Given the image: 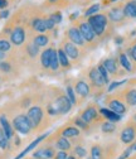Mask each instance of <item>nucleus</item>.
Wrapping results in <instances>:
<instances>
[{
	"label": "nucleus",
	"mask_w": 136,
	"mask_h": 159,
	"mask_svg": "<svg viewBox=\"0 0 136 159\" xmlns=\"http://www.w3.org/2000/svg\"><path fill=\"white\" fill-rule=\"evenodd\" d=\"M32 41L38 46V47H47L50 42L49 35H47L46 33H35L32 38Z\"/></svg>",
	"instance_id": "b1692460"
},
{
	"label": "nucleus",
	"mask_w": 136,
	"mask_h": 159,
	"mask_svg": "<svg viewBox=\"0 0 136 159\" xmlns=\"http://www.w3.org/2000/svg\"><path fill=\"white\" fill-rule=\"evenodd\" d=\"M49 16L53 19L55 24H59V23L62 22V19H63V15H62L61 10H55V11L50 13V14H49Z\"/></svg>",
	"instance_id": "ea45409f"
},
{
	"label": "nucleus",
	"mask_w": 136,
	"mask_h": 159,
	"mask_svg": "<svg viewBox=\"0 0 136 159\" xmlns=\"http://www.w3.org/2000/svg\"><path fill=\"white\" fill-rule=\"evenodd\" d=\"M100 114L106 119V120H110V121H113V123H119V121H121V119H122L121 115L116 114L115 111L110 110L108 107H101L100 109Z\"/></svg>",
	"instance_id": "4be33fe9"
},
{
	"label": "nucleus",
	"mask_w": 136,
	"mask_h": 159,
	"mask_svg": "<svg viewBox=\"0 0 136 159\" xmlns=\"http://www.w3.org/2000/svg\"><path fill=\"white\" fill-rule=\"evenodd\" d=\"M105 104L110 110L115 111L116 114H119L121 116L125 115L127 112V109H129V106L125 104L124 98L121 97V95L119 92H116V93L110 92V95L106 96V98H105Z\"/></svg>",
	"instance_id": "39448f33"
},
{
	"label": "nucleus",
	"mask_w": 136,
	"mask_h": 159,
	"mask_svg": "<svg viewBox=\"0 0 136 159\" xmlns=\"http://www.w3.org/2000/svg\"><path fill=\"white\" fill-rule=\"evenodd\" d=\"M5 56H7V53L0 52V61H3V59H5Z\"/></svg>",
	"instance_id": "3c124183"
},
{
	"label": "nucleus",
	"mask_w": 136,
	"mask_h": 159,
	"mask_svg": "<svg viewBox=\"0 0 136 159\" xmlns=\"http://www.w3.org/2000/svg\"><path fill=\"white\" fill-rule=\"evenodd\" d=\"M102 65L105 66V68L107 70V72H108V75H110V77L111 78H120V77H124L127 72L120 66V63H119V61L116 58H113V57H108V58H106V59H103L102 61Z\"/></svg>",
	"instance_id": "6e6552de"
},
{
	"label": "nucleus",
	"mask_w": 136,
	"mask_h": 159,
	"mask_svg": "<svg viewBox=\"0 0 136 159\" xmlns=\"http://www.w3.org/2000/svg\"><path fill=\"white\" fill-rule=\"evenodd\" d=\"M11 125H13L15 131H18L19 134H23V135H29L32 133V130H33L27 114L15 115L13 117V120H11Z\"/></svg>",
	"instance_id": "0eeeda50"
},
{
	"label": "nucleus",
	"mask_w": 136,
	"mask_h": 159,
	"mask_svg": "<svg viewBox=\"0 0 136 159\" xmlns=\"http://www.w3.org/2000/svg\"><path fill=\"white\" fill-rule=\"evenodd\" d=\"M107 16H108V20L115 25V27H120L124 25L127 20V18L124 13V3L122 0H119L117 3H115L107 11Z\"/></svg>",
	"instance_id": "20e7f679"
},
{
	"label": "nucleus",
	"mask_w": 136,
	"mask_h": 159,
	"mask_svg": "<svg viewBox=\"0 0 136 159\" xmlns=\"http://www.w3.org/2000/svg\"><path fill=\"white\" fill-rule=\"evenodd\" d=\"M59 135L66 136L68 139H74L81 136V129H78L76 125H64L59 130Z\"/></svg>",
	"instance_id": "f3484780"
},
{
	"label": "nucleus",
	"mask_w": 136,
	"mask_h": 159,
	"mask_svg": "<svg viewBox=\"0 0 136 159\" xmlns=\"http://www.w3.org/2000/svg\"><path fill=\"white\" fill-rule=\"evenodd\" d=\"M126 82H127L126 80H122V81H112V82H110V85H108V87H107V92L115 91L117 87H120L121 85H125Z\"/></svg>",
	"instance_id": "58836bf2"
},
{
	"label": "nucleus",
	"mask_w": 136,
	"mask_h": 159,
	"mask_svg": "<svg viewBox=\"0 0 136 159\" xmlns=\"http://www.w3.org/2000/svg\"><path fill=\"white\" fill-rule=\"evenodd\" d=\"M87 159H92V158H91V157H88V158H87Z\"/></svg>",
	"instance_id": "5fc2aeb1"
},
{
	"label": "nucleus",
	"mask_w": 136,
	"mask_h": 159,
	"mask_svg": "<svg viewBox=\"0 0 136 159\" xmlns=\"http://www.w3.org/2000/svg\"><path fill=\"white\" fill-rule=\"evenodd\" d=\"M54 145L58 150H64V152H69L72 149V142L71 139L59 135L57 139H54Z\"/></svg>",
	"instance_id": "412c9836"
},
{
	"label": "nucleus",
	"mask_w": 136,
	"mask_h": 159,
	"mask_svg": "<svg viewBox=\"0 0 136 159\" xmlns=\"http://www.w3.org/2000/svg\"><path fill=\"white\" fill-rule=\"evenodd\" d=\"M126 54L131 59V62L134 63V67L136 70V39L131 42V44L126 48Z\"/></svg>",
	"instance_id": "c756f323"
},
{
	"label": "nucleus",
	"mask_w": 136,
	"mask_h": 159,
	"mask_svg": "<svg viewBox=\"0 0 136 159\" xmlns=\"http://www.w3.org/2000/svg\"><path fill=\"white\" fill-rule=\"evenodd\" d=\"M57 53H58V61H59V66L63 70H69L72 67V62H71V59L68 58V56L64 53V51L62 48H58Z\"/></svg>",
	"instance_id": "393cba45"
},
{
	"label": "nucleus",
	"mask_w": 136,
	"mask_h": 159,
	"mask_svg": "<svg viewBox=\"0 0 136 159\" xmlns=\"http://www.w3.org/2000/svg\"><path fill=\"white\" fill-rule=\"evenodd\" d=\"M67 159H77V157L73 154V155H68V158H67Z\"/></svg>",
	"instance_id": "603ef678"
},
{
	"label": "nucleus",
	"mask_w": 136,
	"mask_h": 159,
	"mask_svg": "<svg viewBox=\"0 0 136 159\" xmlns=\"http://www.w3.org/2000/svg\"><path fill=\"white\" fill-rule=\"evenodd\" d=\"M0 125H2L4 133L7 134V136H8L9 139H11V138L14 136V131H15V130H14L13 125L10 124V121L7 119V116H4V115L0 116Z\"/></svg>",
	"instance_id": "a878e982"
},
{
	"label": "nucleus",
	"mask_w": 136,
	"mask_h": 159,
	"mask_svg": "<svg viewBox=\"0 0 136 159\" xmlns=\"http://www.w3.org/2000/svg\"><path fill=\"white\" fill-rule=\"evenodd\" d=\"M54 155H55L54 148L48 144L34 150V153H33V158H35V159H52Z\"/></svg>",
	"instance_id": "dca6fc26"
},
{
	"label": "nucleus",
	"mask_w": 136,
	"mask_h": 159,
	"mask_svg": "<svg viewBox=\"0 0 136 159\" xmlns=\"http://www.w3.org/2000/svg\"><path fill=\"white\" fill-rule=\"evenodd\" d=\"M92 159H103V148L99 144H94L91 147V155Z\"/></svg>",
	"instance_id": "2f4dec72"
},
{
	"label": "nucleus",
	"mask_w": 136,
	"mask_h": 159,
	"mask_svg": "<svg viewBox=\"0 0 136 159\" xmlns=\"http://www.w3.org/2000/svg\"><path fill=\"white\" fill-rule=\"evenodd\" d=\"M120 142L122 144H127V145L136 142V121H134L132 119L130 121H127L124 125V128L121 129Z\"/></svg>",
	"instance_id": "1a4fd4ad"
},
{
	"label": "nucleus",
	"mask_w": 136,
	"mask_h": 159,
	"mask_svg": "<svg viewBox=\"0 0 136 159\" xmlns=\"http://www.w3.org/2000/svg\"><path fill=\"white\" fill-rule=\"evenodd\" d=\"M101 7H102V5H101L100 3H93V4H91V5L85 10L83 18H88V16H91V15H94V14H97V13H100Z\"/></svg>",
	"instance_id": "7c9ffc66"
},
{
	"label": "nucleus",
	"mask_w": 136,
	"mask_h": 159,
	"mask_svg": "<svg viewBox=\"0 0 136 159\" xmlns=\"http://www.w3.org/2000/svg\"><path fill=\"white\" fill-rule=\"evenodd\" d=\"M61 48L64 51V53L68 56V58L71 59V62H80V59L82 58V49L76 46L74 43H72L71 41H68L67 38H64L62 43H61Z\"/></svg>",
	"instance_id": "9d476101"
},
{
	"label": "nucleus",
	"mask_w": 136,
	"mask_h": 159,
	"mask_svg": "<svg viewBox=\"0 0 136 159\" xmlns=\"http://www.w3.org/2000/svg\"><path fill=\"white\" fill-rule=\"evenodd\" d=\"M55 23H54V20L49 16V15H46V27H47V30L48 32H52V30H54L55 29Z\"/></svg>",
	"instance_id": "a19ab883"
},
{
	"label": "nucleus",
	"mask_w": 136,
	"mask_h": 159,
	"mask_svg": "<svg viewBox=\"0 0 136 159\" xmlns=\"http://www.w3.org/2000/svg\"><path fill=\"white\" fill-rule=\"evenodd\" d=\"M117 2H119V0H106V2H102L101 5L106 7V5H110V4H115V3H117Z\"/></svg>",
	"instance_id": "09e8293b"
},
{
	"label": "nucleus",
	"mask_w": 136,
	"mask_h": 159,
	"mask_svg": "<svg viewBox=\"0 0 136 159\" xmlns=\"http://www.w3.org/2000/svg\"><path fill=\"white\" fill-rule=\"evenodd\" d=\"M87 20L90 23V25L92 27L93 32L96 33V35L99 37L100 41L107 39L112 35L115 25L108 20V16L106 11H100L94 15H91L87 18Z\"/></svg>",
	"instance_id": "f257e3e1"
},
{
	"label": "nucleus",
	"mask_w": 136,
	"mask_h": 159,
	"mask_svg": "<svg viewBox=\"0 0 136 159\" xmlns=\"http://www.w3.org/2000/svg\"><path fill=\"white\" fill-rule=\"evenodd\" d=\"M73 154H74L76 157H78V158H85V157L87 155V150H86V148H83L82 145H76V147L73 148Z\"/></svg>",
	"instance_id": "4c0bfd02"
},
{
	"label": "nucleus",
	"mask_w": 136,
	"mask_h": 159,
	"mask_svg": "<svg viewBox=\"0 0 136 159\" xmlns=\"http://www.w3.org/2000/svg\"><path fill=\"white\" fill-rule=\"evenodd\" d=\"M9 7V0H0V10L7 9Z\"/></svg>",
	"instance_id": "de8ad7c7"
},
{
	"label": "nucleus",
	"mask_w": 136,
	"mask_h": 159,
	"mask_svg": "<svg viewBox=\"0 0 136 159\" xmlns=\"http://www.w3.org/2000/svg\"><path fill=\"white\" fill-rule=\"evenodd\" d=\"M73 23H76L77 27L80 28V30H81V33H82V37H83V39H85V42H86V44H87L88 48H94L97 44L101 42L100 39H99V37L96 35V33L93 32L92 27L90 25L87 18L80 19V20L77 19V20L73 22Z\"/></svg>",
	"instance_id": "f03ea898"
},
{
	"label": "nucleus",
	"mask_w": 136,
	"mask_h": 159,
	"mask_svg": "<svg viewBox=\"0 0 136 159\" xmlns=\"http://www.w3.org/2000/svg\"><path fill=\"white\" fill-rule=\"evenodd\" d=\"M119 93L121 95L125 104L129 107L136 106V82H134V80L126 82V87L124 90L119 91Z\"/></svg>",
	"instance_id": "9b49d317"
},
{
	"label": "nucleus",
	"mask_w": 136,
	"mask_h": 159,
	"mask_svg": "<svg viewBox=\"0 0 136 159\" xmlns=\"http://www.w3.org/2000/svg\"><path fill=\"white\" fill-rule=\"evenodd\" d=\"M131 119H132V120H134V121H136V112H135V114L132 115V117H131Z\"/></svg>",
	"instance_id": "864d4df0"
},
{
	"label": "nucleus",
	"mask_w": 136,
	"mask_h": 159,
	"mask_svg": "<svg viewBox=\"0 0 136 159\" xmlns=\"http://www.w3.org/2000/svg\"><path fill=\"white\" fill-rule=\"evenodd\" d=\"M39 48H41V47H38L33 41H30V42L25 46V53H27V56H28L29 58L34 59V58L38 57V54H41Z\"/></svg>",
	"instance_id": "bb28decb"
},
{
	"label": "nucleus",
	"mask_w": 136,
	"mask_h": 159,
	"mask_svg": "<svg viewBox=\"0 0 136 159\" xmlns=\"http://www.w3.org/2000/svg\"><path fill=\"white\" fill-rule=\"evenodd\" d=\"M10 42L11 44L16 46V47H20L25 43V39H27V28L23 24H16L10 34Z\"/></svg>",
	"instance_id": "4468645a"
},
{
	"label": "nucleus",
	"mask_w": 136,
	"mask_h": 159,
	"mask_svg": "<svg viewBox=\"0 0 136 159\" xmlns=\"http://www.w3.org/2000/svg\"><path fill=\"white\" fill-rule=\"evenodd\" d=\"M11 48V42L7 37H0V52L8 53Z\"/></svg>",
	"instance_id": "f704fd0d"
},
{
	"label": "nucleus",
	"mask_w": 136,
	"mask_h": 159,
	"mask_svg": "<svg viewBox=\"0 0 136 159\" xmlns=\"http://www.w3.org/2000/svg\"><path fill=\"white\" fill-rule=\"evenodd\" d=\"M52 52H53V47H49V48L43 49L39 54V63H41L43 70H49V67H50Z\"/></svg>",
	"instance_id": "a211bd4d"
},
{
	"label": "nucleus",
	"mask_w": 136,
	"mask_h": 159,
	"mask_svg": "<svg viewBox=\"0 0 136 159\" xmlns=\"http://www.w3.org/2000/svg\"><path fill=\"white\" fill-rule=\"evenodd\" d=\"M0 71L4 73H10L11 72V65L8 61H2L0 62Z\"/></svg>",
	"instance_id": "79ce46f5"
},
{
	"label": "nucleus",
	"mask_w": 136,
	"mask_h": 159,
	"mask_svg": "<svg viewBox=\"0 0 136 159\" xmlns=\"http://www.w3.org/2000/svg\"><path fill=\"white\" fill-rule=\"evenodd\" d=\"M27 116L29 119L33 130H37V129L42 128V125L46 120V110L41 105H34L28 109Z\"/></svg>",
	"instance_id": "423d86ee"
},
{
	"label": "nucleus",
	"mask_w": 136,
	"mask_h": 159,
	"mask_svg": "<svg viewBox=\"0 0 136 159\" xmlns=\"http://www.w3.org/2000/svg\"><path fill=\"white\" fill-rule=\"evenodd\" d=\"M97 68H99L100 73L102 75V77H103V80H105V82H106L107 85H110V82H111V77H110V75H108L107 70L105 68V66L102 65V62H100L99 65H97Z\"/></svg>",
	"instance_id": "e433bc0d"
},
{
	"label": "nucleus",
	"mask_w": 136,
	"mask_h": 159,
	"mask_svg": "<svg viewBox=\"0 0 136 159\" xmlns=\"http://www.w3.org/2000/svg\"><path fill=\"white\" fill-rule=\"evenodd\" d=\"M115 43L116 44H122L124 43V38L122 37H116L115 38Z\"/></svg>",
	"instance_id": "8fccbe9b"
},
{
	"label": "nucleus",
	"mask_w": 136,
	"mask_h": 159,
	"mask_svg": "<svg viewBox=\"0 0 136 159\" xmlns=\"http://www.w3.org/2000/svg\"><path fill=\"white\" fill-rule=\"evenodd\" d=\"M117 61L120 63V66L129 73V72H135V67H134V63L131 62V59L129 58V56L126 54V52H120L119 53V58Z\"/></svg>",
	"instance_id": "6ab92c4d"
},
{
	"label": "nucleus",
	"mask_w": 136,
	"mask_h": 159,
	"mask_svg": "<svg viewBox=\"0 0 136 159\" xmlns=\"http://www.w3.org/2000/svg\"><path fill=\"white\" fill-rule=\"evenodd\" d=\"M47 136H48V134H47V133H46V134H43V135H41V136H38L34 142H32V143H30V144H29V145H28V147H27V148H25V149H24V150H23L20 154H19L16 158H14V159H22V158H23L24 155H27V154H28L30 150H33L35 147L39 145V144H41V143L44 140V139H46Z\"/></svg>",
	"instance_id": "5701e85b"
},
{
	"label": "nucleus",
	"mask_w": 136,
	"mask_h": 159,
	"mask_svg": "<svg viewBox=\"0 0 136 159\" xmlns=\"http://www.w3.org/2000/svg\"><path fill=\"white\" fill-rule=\"evenodd\" d=\"M73 89H74V92H76L77 96H78L80 100H86V98L92 93L90 84L86 81V80H83V78L77 80L74 86H73Z\"/></svg>",
	"instance_id": "2eb2a0df"
},
{
	"label": "nucleus",
	"mask_w": 136,
	"mask_h": 159,
	"mask_svg": "<svg viewBox=\"0 0 136 159\" xmlns=\"http://www.w3.org/2000/svg\"><path fill=\"white\" fill-rule=\"evenodd\" d=\"M124 13L127 19H136V0H122Z\"/></svg>",
	"instance_id": "aec40b11"
},
{
	"label": "nucleus",
	"mask_w": 136,
	"mask_h": 159,
	"mask_svg": "<svg viewBox=\"0 0 136 159\" xmlns=\"http://www.w3.org/2000/svg\"><path fill=\"white\" fill-rule=\"evenodd\" d=\"M34 159H35V158H34Z\"/></svg>",
	"instance_id": "4d7b16f0"
},
{
	"label": "nucleus",
	"mask_w": 136,
	"mask_h": 159,
	"mask_svg": "<svg viewBox=\"0 0 136 159\" xmlns=\"http://www.w3.org/2000/svg\"><path fill=\"white\" fill-rule=\"evenodd\" d=\"M29 27L34 33H47V27H46V15H43L39 11H35L29 18Z\"/></svg>",
	"instance_id": "ddd939ff"
},
{
	"label": "nucleus",
	"mask_w": 136,
	"mask_h": 159,
	"mask_svg": "<svg viewBox=\"0 0 136 159\" xmlns=\"http://www.w3.org/2000/svg\"><path fill=\"white\" fill-rule=\"evenodd\" d=\"M66 38L68 39V41H71L72 43H74L76 46H78L80 48H88L85 39L82 37V33L80 30V28L77 27L76 23H73L66 32Z\"/></svg>",
	"instance_id": "f8f14e48"
},
{
	"label": "nucleus",
	"mask_w": 136,
	"mask_h": 159,
	"mask_svg": "<svg viewBox=\"0 0 136 159\" xmlns=\"http://www.w3.org/2000/svg\"><path fill=\"white\" fill-rule=\"evenodd\" d=\"M87 78H88V84L91 86L92 92H94L96 95H101L103 92V89L107 86V84L105 82V80L102 77V75L100 73L97 66L91 67L88 70L87 73Z\"/></svg>",
	"instance_id": "7ed1b4c3"
},
{
	"label": "nucleus",
	"mask_w": 136,
	"mask_h": 159,
	"mask_svg": "<svg viewBox=\"0 0 136 159\" xmlns=\"http://www.w3.org/2000/svg\"><path fill=\"white\" fill-rule=\"evenodd\" d=\"M101 128V131L103 134H113L116 130H117V126H116V123L113 121H110V120H105L102 121V124L100 125Z\"/></svg>",
	"instance_id": "cd10ccee"
},
{
	"label": "nucleus",
	"mask_w": 136,
	"mask_h": 159,
	"mask_svg": "<svg viewBox=\"0 0 136 159\" xmlns=\"http://www.w3.org/2000/svg\"><path fill=\"white\" fill-rule=\"evenodd\" d=\"M66 95H67V97L69 98V101L72 102V105H77V95H76V92H74V89H73V86L71 85V84H68L67 86H66Z\"/></svg>",
	"instance_id": "473e14b6"
},
{
	"label": "nucleus",
	"mask_w": 136,
	"mask_h": 159,
	"mask_svg": "<svg viewBox=\"0 0 136 159\" xmlns=\"http://www.w3.org/2000/svg\"><path fill=\"white\" fill-rule=\"evenodd\" d=\"M131 152H134V150H132V147L130 145V147H129V148H127V149H126V150H125V152H124V153H122L117 159H127V158L130 157Z\"/></svg>",
	"instance_id": "c03bdc74"
},
{
	"label": "nucleus",
	"mask_w": 136,
	"mask_h": 159,
	"mask_svg": "<svg viewBox=\"0 0 136 159\" xmlns=\"http://www.w3.org/2000/svg\"><path fill=\"white\" fill-rule=\"evenodd\" d=\"M0 62H2V61H0Z\"/></svg>",
	"instance_id": "6e6d98bb"
},
{
	"label": "nucleus",
	"mask_w": 136,
	"mask_h": 159,
	"mask_svg": "<svg viewBox=\"0 0 136 159\" xmlns=\"http://www.w3.org/2000/svg\"><path fill=\"white\" fill-rule=\"evenodd\" d=\"M61 0H47V2L44 3V7H57L58 4H59Z\"/></svg>",
	"instance_id": "a18cd8bd"
},
{
	"label": "nucleus",
	"mask_w": 136,
	"mask_h": 159,
	"mask_svg": "<svg viewBox=\"0 0 136 159\" xmlns=\"http://www.w3.org/2000/svg\"><path fill=\"white\" fill-rule=\"evenodd\" d=\"M67 158H68V154H67V152H64V150L57 152L55 155H54V159H67Z\"/></svg>",
	"instance_id": "37998d69"
},
{
	"label": "nucleus",
	"mask_w": 136,
	"mask_h": 159,
	"mask_svg": "<svg viewBox=\"0 0 136 159\" xmlns=\"http://www.w3.org/2000/svg\"><path fill=\"white\" fill-rule=\"evenodd\" d=\"M59 61H58V53H57V49L53 47V52H52V59H50V67L49 70L52 71H58L59 70Z\"/></svg>",
	"instance_id": "72a5a7b5"
},
{
	"label": "nucleus",
	"mask_w": 136,
	"mask_h": 159,
	"mask_svg": "<svg viewBox=\"0 0 136 159\" xmlns=\"http://www.w3.org/2000/svg\"><path fill=\"white\" fill-rule=\"evenodd\" d=\"M72 124L76 125L78 129H81V131H88V130L91 129V125L87 124L81 116H76L73 120H72Z\"/></svg>",
	"instance_id": "c85d7f7f"
},
{
	"label": "nucleus",
	"mask_w": 136,
	"mask_h": 159,
	"mask_svg": "<svg viewBox=\"0 0 136 159\" xmlns=\"http://www.w3.org/2000/svg\"><path fill=\"white\" fill-rule=\"evenodd\" d=\"M10 139L7 136V134L4 133V130H3V128L0 126V149H8L9 148V142Z\"/></svg>",
	"instance_id": "c9c22d12"
},
{
	"label": "nucleus",
	"mask_w": 136,
	"mask_h": 159,
	"mask_svg": "<svg viewBox=\"0 0 136 159\" xmlns=\"http://www.w3.org/2000/svg\"><path fill=\"white\" fill-rule=\"evenodd\" d=\"M9 15H10V11H9L8 9H3V10H0V19H7Z\"/></svg>",
	"instance_id": "49530a36"
}]
</instances>
